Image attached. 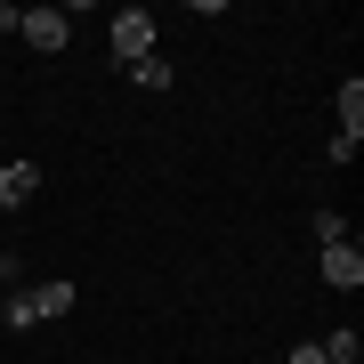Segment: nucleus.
<instances>
[{"label":"nucleus","mask_w":364,"mask_h":364,"mask_svg":"<svg viewBox=\"0 0 364 364\" xmlns=\"http://www.w3.org/2000/svg\"><path fill=\"white\" fill-rule=\"evenodd\" d=\"M0 284H16V251H0Z\"/></svg>","instance_id":"obj_13"},{"label":"nucleus","mask_w":364,"mask_h":364,"mask_svg":"<svg viewBox=\"0 0 364 364\" xmlns=\"http://www.w3.org/2000/svg\"><path fill=\"white\" fill-rule=\"evenodd\" d=\"M316 348H324V364H356V348H364V340H356V332H324Z\"/></svg>","instance_id":"obj_7"},{"label":"nucleus","mask_w":364,"mask_h":364,"mask_svg":"<svg viewBox=\"0 0 364 364\" xmlns=\"http://www.w3.org/2000/svg\"><path fill=\"white\" fill-rule=\"evenodd\" d=\"M16 25H25V9H9V0H0V33H16Z\"/></svg>","instance_id":"obj_11"},{"label":"nucleus","mask_w":364,"mask_h":364,"mask_svg":"<svg viewBox=\"0 0 364 364\" xmlns=\"http://www.w3.org/2000/svg\"><path fill=\"white\" fill-rule=\"evenodd\" d=\"M25 299H33V324H57V316H73L81 291H73V284H33Z\"/></svg>","instance_id":"obj_5"},{"label":"nucleus","mask_w":364,"mask_h":364,"mask_svg":"<svg viewBox=\"0 0 364 364\" xmlns=\"http://www.w3.org/2000/svg\"><path fill=\"white\" fill-rule=\"evenodd\" d=\"M324 284H332V291H356V284H364V251H356V243H332V251H324Z\"/></svg>","instance_id":"obj_4"},{"label":"nucleus","mask_w":364,"mask_h":364,"mask_svg":"<svg viewBox=\"0 0 364 364\" xmlns=\"http://www.w3.org/2000/svg\"><path fill=\"white\" fill-rule=\"evenodd\" d=\"M114 57H122V65L154 57V16H146V9H114Z\"/></svg>","instance_id":"obj_1"},{"label":"nucleus","mask_w":364,"mask_h":364,"mask_svg":"<svg viewBox=\"0 0 364 364\" xmlns=\"http://www.w3.org/2000/svg\"><path fill=\"white\" fill-rule=\"evenodd\" d=\"M33 195H41V162H0V203L25 210Z\"/></svg>","instance_id":"obj_3"},{"label":"nucleus","mask_w":364,"mask_h":364,"mask_svg":"<svg viewBox=\"0 0 364 364\" xmlns=\"http://www.w3.org/2000/svg\"><path fill=\"white\" fill-rule=\"evenodd\" d=\"M0 316H9L16 332H33V299H25V291H9V299H0Z\"/></svg>","instance_id":"obj_10"},{"label":"nucleus","mask_w":364,"mask_h":364,"mask_svg":"<svg viewBox=\"0 0 364 364\" xmlns=\"http://www.w3.org/2000/svg\"><path fill=\"white\" fill-rule=\"evenodd\" d=\"M65 25H73L65 9H25V25H16V33H25V49L57 57V49H65Z\"/></svg>","instance_id":"obj_2"},{"label":"nucleus","mask_w":364,"mask_h":364,"mask_svg":"<svg viewBox=\"0 0 364 364\" xmlns=\"http://www.w3.org/2000/svg\"><path fill=\"white\" fill-rule=\"evenodd\" d=\"M130 81H138V90H170V65H162V57H138Z\"/></svg>","instance_id":"obj_9"},{"label":"nucleus","mask_w":364,"mask_h":364,"mask_svg":"<svg viewBox=\"0 0 364 364\" xmlns=\"http://www.w3.org/2000/svg\"><path fill=\"white\" fill-rule=\"evenodd\" d=\"M340 138H364V81L340 90Z\"/></svg>","instance_id":"obj_6"},{"label":"nucleus","mask_w":364,"mask_h":364,"mask_svg":"<svg viewBox=\"0 0 364 364\" xmlns=\"http://www.w3.org/2000/svg\"><path fill=\"white\" fill-rule=\"evenodd\" d=\"M308 227H316V243H324V251H332V243H348V219H340V210H316Z\"/></svg>","instance_id":"obj_8"},{"label":"nucleus","mask_w":364,"mask_h":364,"mask_svg":"<svg viewBox=\"0 0 364 364\" xmlns=\"http://www.w3.org/2000/svg\"><path fill=\"white\" fill-rule=\"evenodd\" d=\"M291 364H324V348H316V340H308V348H291Z\"/></svg>","instance_id":"obj_12"}]
</instances>
